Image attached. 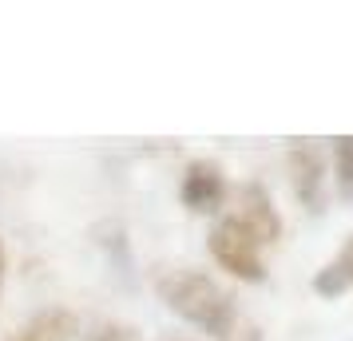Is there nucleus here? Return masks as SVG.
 <instances>
[{"label":"nucleus","mask_w":353,"mask_h":341,"mask_svg":"<svg viewBox=\"0 0 353 341\" xmlns=\"http://www.w3.org/2000/svg\"><path fill=\"white\" fill-rule=\"evenodd\" d=\"M76 329H80V322L72 309H44V313L28 318L8 341H68Z\"/></svg>","instance_id":"nucleus-6"},{"label":"nucleus","mask_w":353,"mask_h":341,"mask_svg":"<svg viewBox=\"0 0 353 341\" xmlns=\"http://www.w3.org/2000/svg\"><path fill=\"white\" fill-rule=\"evenodd\" d=\"M230 218H234L250 238H258L262 246L282 238V214L274 207L270 191L254 179L239 183V187L230 191Z\"/></svg>","instance_id":"nucleus-3"},{"label":"nucleus","mask_w":353,"mask_h":341,"mask_svg":"<svg viewBox=\"0 0 353 341\" xmlns=\"http://www.w3.org/2000/svg\"><path fill=\"white\" fill-rule=\"evenodd\" d=\"M159 293L187 325L203 329L207 338L226 341L239 329V306L234 298L203 270H171L159 278Z\"/></svg>","instance_id":"nucleus-1"},{"label":"nucleus","mask_w":353,"mask_h":341,"mask_svg":"<svg viewBox=\"0 0 353 341\" xmlns=\"http://www.w3.org/2000/svg\"><path fill=\"white\" fill-rule=\"evenodd\" d=\"M179 198L191 214H219L226 203V171L214 159H194L183 171Z\"/></svg>","instance_id":"nucleus-5"},{"label":"nucleus","mask_w":353,"mask_h":341,"mask_svg":"<svg viewBox=\"0 0 353 341\" xmlns=\"http://www.w3.org/2000/svg\"><path fill=\"white\" fill-rule=\"evenodd\" d=\"M334 266L345 274V282H350V290H353V234L341 242V250H337V258H334Z\"/></svg>","instance_id":"nucleus-10"},{"label":"nucleus","mask_w":353,"mask_h":341,"mask_svg":"<svg viewBox=\"0 0 353 341\" xmlns=\"http://www.w3.org/2000/svg\"><path fill=\"white\" fill-rule=\"evenodd\" d=\"M92 341H143L139 338V329L135 325H123V322H103L96 329V338Z\"/></svg>","instance_id":"nucleus-9"},{"label":"nucleus","mask_w":353,"mask_h":341,"mask_svg":"<svg viewBox=\"0 0 353 341\" xmlns=\"http://www.w3.org/2000/svg\"><path fill=\"white\" fill-rule=\"evenodd\" d=\"M334 183H337V198L353 203V135L334 139Z\"/></svg>","instance_id":"nucleus-7"},{"label":"nucleus","mask_w":353,"mask_h":341,"mask_svg":"<svg viewBox=\"0 0 353 341\" xmlns=\"http://www.w3.org/2000/svg\"><path fill=\"white\" fill-rule=\"evenodd\" d=\"M207 250H210V258L219 262L230 278L250 282V286L266 282L262 242H258V238H250V234H246V230L230 218V214L214 218V227H210V234H207Z\"/></svg>","instance_id":"nucleus-2"},{"label":"nucleus","mask_w":353,"mask_h":341,"mask_svg":"<svg viewBox=\"0 0 353 341\" xmlns=\"http://www.w3.org/2000/svg\"><path fill=\"white\" fill-rule=\"evenodd\" d=\"M0 282H4V246H0Z\"/></svg>","instance_id":"nucleus-12"},{"label":"nucleus","mask_w":353,"mask_h":341,"mask_svg":"<svg viewBox=\"0 0 353 341\" xmlns=\"http://www.w3.org/2000/svg\"><path fill=\"white\" fill-rule=\"evenodd\" d=\"M310 286H314V293H321V298H330V302H334V298H341V293L350 290V282H345V274L337 270L334 262H330V266H321L318 274H314V282H310Z\"/></svg>","instance_id":"nucleus-8"},{"label":"nucleus","mask_w":353,"mask_h":341,"mask_svg":"<svg viewBox=\"0 0 353 341\" xmlns=\"http://www.w3.org/2000/svg\"><path fill=\"white\" fill-rule=\"evenodd\" d=\"M286 171H290V187H294V198L302 203L310 214H321L325 211V155H321L314 143H298L290 147V159H286Z\"/></svg>","instance_id":"nucleus-4"},{"label":"nucleus","mask_w":353,"mask_h":341,"mask_svg":"<svg viewBox=\"0 0 353 341\" xmlns=\"http://www.w3.org/2000/svg\"><path fill=\"white\" fill-rule=\"evenodd\" d=\"M226 341H262V329H258V325H239Z\"/></svg>","instance_id":"nucleus-11"}]
</instances>
